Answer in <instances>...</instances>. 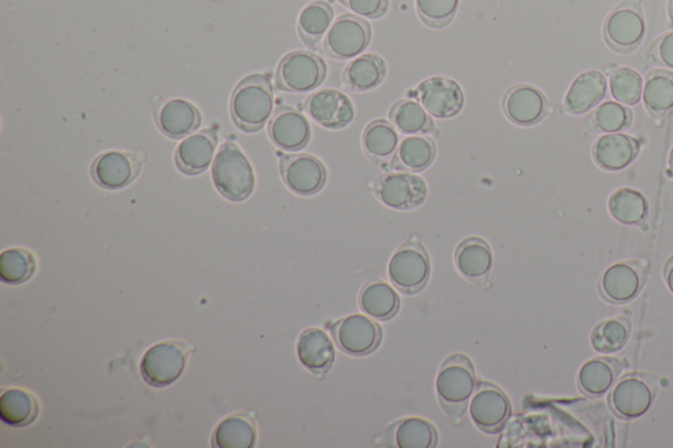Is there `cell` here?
I'll use <instances>...</instances> for the list:
<instances>
[{"label":"cell","instance_id":"12","mask_svg":"<svg viewBox=\"0 0 673 448\" xmlns=\"http://www.w3.org/2000/svg\"><path fill=\"white\" fill-rule=\"evenodd\" d=\"M371 41V26L362 18L339 17L324 40V51L336 59H350L366 51Z\"/></svg>","mask_w":673,"mask_h":448},{"label":"cell","instance_id":"34","mask_svg":"<svg viewBox=\"0 0 673 448\" xmlns=\"http://www.w3.org/2000/svg\"><path fill=\"white\" fill-rule=\"evenodd\" d=\"M40 405L35 395L20 389L6 391L0 397V418L13 427L29 426L37 419Z\"/></svg>","mask_w":673,"mask_h":448},{"label":"cell","instance_id":"8","mask_svg":"<svg viewBox=\"0 0 673 448\" xmlns=\"http://www.w3.org/2000/svg\"><path fill=\"white\" fill-rule=\"evenodd\" d=\"M648 275V263L617 262L604 271L598 282V291L605 302L617 305L628 304L641 294Z\"/></svg>","mask_w":673,"mask_h":448},{"label":"cell","instance_id":"18","mask_svg":"<svg viewBox=\"0 0 673 448\" xmlns=\"http://www.w3.org/2000/svg\"><path fill=\"white\" fill-rule=\"evenodd\" d=\"M141 161L138 155L124 152H108L99 155L93 163L91 174L95 182L106 189H120L138 178Z\"/></svg>","mask_w":673,"mask_h":448},{"label":"cell","instance_id":"27","mask_svg":"<svg viewBox=\"0 0 673 448\" xmlns=\"http://www.w3.org/2000/svg\"><path fill=\"white\" fill-rule=\"evenodd\" d=\"M642 100L652 118L665 120L673 114V72L655 69L644 79Z\"/></svg>","mask_w":673,"mask_h":448},{"label":"cell","instance_id":"21","mask_svg":"<svg viewBox=\"0 0 673 448\" xmlns=\"http://www.w3.org/2000/svg\"><path fill=\"white\" fill-rule=\"evenodd\" d=\"M623 369L617 358L596 357L582 365L577 373V385L588 397H603L614 389Z\"/></svg>","mask_w":673,"mask_h":448},{"label":"cell","instance_id":"37","mask_svg":"<svg viewBox=\"0 0 673 448\" xmlns=\"http://www.w3.org/2000/svg\"><path fill=\"white\" fill-rule=\"evenodd\" d=\"M333 18H335V11H333L330 4L323 2V0L310 3L304 7L301 17H298V35L305 44L316 47L330 29Z\"/></svg>","mask_w":673,"mask_h":448},{"label":"cell","instance_id":"17","mask_svg":"<svg viewBox=\"0 0 673 448\" xmlns=\"http://www.w3.org/2000/svg\"><path fill=\"white\" fill-rule=\"evenodd\" d=\"M311 119L326 129H343L355 120L356 111L345 94L332 88L312 94L305 101Z\"/></svg>","mask_w":673,"mask_h":448},{"label":"cell","instance_id":"1","mask_svg":"<svg viewBox=\"0 0 673 448\" xmlns=\"http://www.w3.org/2000/svg\"><path fill=\"white\" fill-rule=\"evenodd\" d=\"M274 110L271 81L262 74H253L240 81L230 99L235 124L243 132L261 131Z\"/></svg>","mask_w":673,"mask_h":448},{"label":"cell","instance_id":"6","mask_svg":"<svg viewBox=\"0 0 673 448\" xmlns=\"http://www.w3.org/2000/svg\"><path fill=\"white\" fill-rule=\"evenodd\" d=\"M326 65L315 53L296 51L289 53L278 66L275 84L279 90L304 94L324 84Z\"/></svg>","mask_w":673,"mask_h":448},{"label":"cell","instance_id":"35","mask_svg":"<svg viewBox=\"0 0 673 448\" xmlns=\"http://www.w3.org/2000/svg\"><path fill=\"white\" fill-rule=\"evenodd\" d=\"M633 323L628 315L608 318L596 326L590 335V345L600 354H615L630 341Z\"/></svg>","mask_w":673,"mask_h":448},{"label":"cell","instance_id":"42","mask_svg":"<svg viewBox=\"0 0 673 448\" xmlns=\"http://www.w3.org/2000/svg\"><path fill=\"white\" fill-rule=\"evenodd\" d=\"M419 17L431 29H444L458 11L459 0H416Z\"/></svg>","mask_w":673,"mask_h":448},{"label":"cell","instance_id":"41","mask_svg":"<svg viewBox=\"0 0 673 448\" xmlns=\"http://www.w3.org/2000/svg\"><path fill=\"white\" fill-rule=\"evenodd\" d=\"M643 79L630 67H618L610 76V94L618 103L636 106L642 99Z\"/></svg>","mask_w":673,"mask_h":448},{"label":"cell","instance_id":"11","mask_svg":"<svg viewBox=\"0 0 673 448\" xmlns=\"http://www.w3.org/2000/svg\"><path fill=\"white\" fill-rule=\"evenodd\" d=\"M373 193L389 208L410 210L426 200L427 186L420 176L412 173H386L373 183Z\"/></svg>","mask_w":673,"mask_h":448},{"label":"cell","instance_id":"9","mask_svg":"<svg viewBox=\"0 0 673 448\" xmlns=\"http://www.w3.org/2000/svg\"><path fill=\"white\" fill-rule=\"evenodd\" d=\"M187 346L166 341L152 346L142 357L140 371L148 384L163 389L178 380L187 363Z\"/></svg>","mask_w":673,"mask_h":448},{"label":"cell","instance_id":"2","mask_svg":"<svg viewBox=\"0 0 673 448\" xmlns=\"http://www.w3.org/2000/svg\"><path fill=\"white\" fill-rule=\"evenodd\" d=\"M476 386L474 364L464 354L448 357L442 363L436 390L439 404L454 423H459L471 402Z\"/></svg>","mask_w":673,"mask_h":448},{"label":"cell","instance_id":"14","mask_svg":"<svg viewBox=\"0 0 673 448\" xmlns=\"http://www.w3.org/2000/svg\"><path fill=\"white\" fill-rule=\"evenodd\" d=\"M281 173L285 186L302 196L316 195L326 182L323 162L310 154L283 155Z\"/></svg>","mask_w":673,"mask_h":448},{"label":"cell","instance_id":"39","mask_svg":"<svg viewBox=\"0 0 673 448\" xmlns=\"http://www.w3.org/2000/svg\"><path fill=\"white\" fill-rule=\"evenodd\" d=\"M256 440L253 420L245 416H232L217 425L213 442L219 448H251L256 446Z\"/></svg>","mask_w":673,"mask_h":448},{"label":"cell","instance_id":"26","mask_svg":"<svg viewBox=\"0 0 673 448\" xmlns=\"http://www.w3.org/2000/svg\"><path fill=\"white\" fill-rule=\"evenodd\" d=\"M155 122L162 133L178 140L199 128L202 114L198 108L189 101L173 99L163 105L155 113Z\"/></svg>","mask_w":673,"mask_h":448},{"label":"cell","instance_id":"45","mask_svg":"<svg viewBox=\"0 0 673 448\" xmlns=\"http://www.w3.org/2000/svg\"><path fill=\"white\" fill-rule=\"evenodd\" d=\"M664 281L665 284H667L669 289L673 294V256H671L670 260L665 262Z\"/></svg>","mask_w":673,"mask_h":448},{"label":"cell","instance_id":"28","mask_svg":"<svg viewBox=\"0 0 673 448\" xmlns=\"http://www.w3.org/2000/svg\"><path fill=\"white\" fill-rule=\"evenodd\" d=\"M455 264L467 280L480 282L491 273L492 250L485 240L470 237L455 250Z\"/></svg>","mask_w":673,"mask_h":448},{"label":"cell","instance_id":"29","mask_svg":"<svg viewBox=\"0 0 673 448\" xmlns=\"http://www.w3.org/2000/svg\"><path fill=\"white\" fill-rule=\"evenodd\" d=\"M436 142L430 135H411L401 141L392 167L406 173H421L430 167L436 159Z\"/></svg>","mask_w":673,"mask_h":448},{"label":"cell","instance_id":"22","mask_svg":"<svg viewBox=\"0 0 673 448\" xmlns=\"http://www.w3.org/2000/svg\"><path fill=\"white\" fill-rule=\"evenodd\" d=\"M217 146V133L215 129L189 135L176 149L175 162L181 172L196 175L206 172L214 160Z\"/></svg>","mask_w":673,"mask_h":448},{"label":"cell","instance_id":"3","mask_svg":"<svg viewBox=\"0 0 673 448\" xmlns=\"http://www.w3.org/2000/svg\"><path fill=\"white\" fill-rule=\"evenodd\" d=\"M213 178L217 192L232 201L248 199L256 187L253 167L234 142H226L217 153Z\"/></svg>","mask_w":673,"mask_h":448},{"label":"cell","instance_id":"33","mask_svg":"<svg viewBox=\"0 0 673 448\" xmlns=\"http://www.w3.org/2000/svg\"><path fill=\"white\" fill-rule=\"evenodd\" d=\"M608 209L611 217L622 226L638 227L648 220L649 200L634 188H620L610 195Z\"/></svg>","mask_w":673,"mask_h":448},{"label":"cell","instance_id":"30","mask_svg":"<svg viewBox=\"0 0 673 448\" xmlns=\"http://www.w3.org/2000/svg\"><path fill=\"white\" fill-rule=\"evenodd\" d=\"M386 76V61L378 54H363L346 66L343 81L348 90L363 92L378 87Z\"/></svg>","mask_w":673,"mask_h":448},{"label":"cell","instance_id":"25","mask_svg":"<svg viewBox=\"0 0 673 448\" xmlns=\"http://www.w3.org/2000/svg\"><path fill=\"white\" fill-rule=\"evenodd\" d=\"M384 440L398 448H433L438 445V433L430 420L410 417L387 427Z\"/></svg>","mask_w":673,"mask_h":448},{"label":"cell","instance_id":"19","mask_svg":"<svg viewBox=\"0 0 673 448\" xmlns=\"http://www.w3.org/2000/svg\"><path fill=\"white\" fill-rule=\"evenodd\" d=\"M271 141L282 151H302L311 140V125L304 114L291 107H278L269 125Z\"/></svg>","mask_w":673,"mask_h":448},{"label":"cell","instance_id":"32","mask_svg":"<svg viewBox=\"0 0 673 448\" xmlns=\"http://www.w3.org/2000/svg\"><path fill=\"white\" fill-rule=\"evenodd\" d=\"M362 145L367 157L384 166L395 157L399 134L389 121L376 120L365 129Z\"/></svg>","mask_w":673,"mask_h":448},{"label":"cell","instance_id":"16","mask_svg":"<svg viewBox=\"0 0 673 448\" xmlns=\"http://www.w3.org/2000/svg\"><path fill=\"white\" fill-rule=\"evenodd\" d=\"M419 100L427 113L437 119L457 117L465 105V95L457 81L445 77L426 79L419 86Z\"/></svg>","mask_w":673,"mask_h":448},{"label":"cell","instance_id":"44","mask_svg":"<svg viewBox=\"0 0 673 448\" xmlns=\"http://www.w3.org/2000/svg\"><path fill=\"white\" fill-rule=\"evenodd\" d=\"M648 57L651 64L673 70V32L664 33L650 46Z\"/></svg>","mask_w":673,"mask_h":448},{"label":"cell","instance_id":"46","mask_svg":"<svg viewBox=\"0 0 673 448\" xmlns=\"http://www.w3.org/2000/svg\"><path fill=\"white\" fill-rule=\"evenodd\" d=\"M669 166L671 168V172L673 173V147L671 149V152L669 155Z\"/></svg>","mask_w":673,"mask_h":448},{"label":"cell","instance_id":"43","mask_svg":"<svg viewBox=\"0 0 673 448\" xmlns=\"http://www.w3.org/2000/svg\"><path fill=\"white\" fill-rule=\"evenodd\" d=\"M360 18L379 19L389 11V0H337Z\"/></svg>","mask_w":673,"mask_h":448},{"label":"cell","instance_id":"36","mask_svg":"<svg viewBox=\"0 0 673 448\" xmlns=\"http://www.w3.org/2000/svg\"><path fill=\"white\" fill-rule=\"evenodd\" d=\"M392 125L403 134H437L436 125L424 107L411 99L399 100L390 110Z\"/></svg>","mask_w":673,"mask_h":448},{"label":"cell","instance_id":"23","mask_svg":"<svg viewBox=\"0 0 673 448\" xmlns=\"http://www.w3.org/2000/svg\"><path fill=\"white\" fill-rule=\"evenodd\" d=\"M297 357L305 369L317 376H323L335 363V345L324 330L311 328L304 330L298 337Z\"/></svg>","mask_w":673,"mask_h":448},{"label":"cell","instance_id":"20","mask_svg":"<svg viewBox=\"0 0 673 448\" xmlns=\"http://www.w3.org/2000/svg\"><path fill=\"white\" fill-rule=\"evenodd\" d=\"M641 151V141L633 135L607 133L594 145V160L605 172H621L631 165Z\"/></svg>","mask_w":673,"mask_h":448},{"label":"cell","instance_id":"13","mask_svg":"<svg viewBox=\"0 0 673 448\" xmlns=\"http://www.w3.org/2000/svg\"><path fill=\"white\" fill-rule=\"evenodd\" d=\"M512 406L498 385L479 382L470 402V416L476 427L487 434L499 433L511 417Z\"/></svg>","mask_w":673,"mask_h":448},{"label":"cell","instance_id":"31","mask_svg":"<svg viewBox=\"0 0 673 448\" xmlns=\"http://www.w3.org/2000/svg\"><path fill=\"white\" fill-rule=\"evenodd\" d=\"M359 307L373 320L389 321L399 314L400 297L390 284L372 281L360 291Z\"/></svg>","mask_w":673,"mask_h":448},{"label":"cell","instance_id":"38","mask_svg":"<svg viewBox=\"0 0 673 448\" xmlns=\"http://www.w3.org/2000/svg\"><path fill=\"white\" fill-rule=\"evenodd\" d=\"M633 124V112L618 101H607L596 108L584 120L588 131L598 133H620Z\"/></svg>","mask_w":673,"mask_h":448},{"label":"cell","instance_id":"5","mask_svg":"<svg viewBox=\"0 0 673 448\" xmlns=\"http://www.w3.org/2000/svg\"><path fill=\"white\" fill-rule=\"evenodd\" d=\"M390 281L405 295H416L426 287L431 277V258L417 240H410L392 255L389 264Z\"/></svg>","mask_w":673,"mask_h":448},{"label":"cell","instance_id":"15","mask_svg":"<svg viewBox=\"0 0 673 448\" xmlns=\"http://www.w3.org/2000/svg\"><path fill=\"white\" fill-rule=\"evenodd\" d=\"M549 101L539 88L515 85L504 94L502 110L506 117L520 127H533L546 118Z\"/></svg>","mask_w":673,"mask_h":448},{"label":"cell","instance_id":"47","mask_svg":"<svg viewBox=\"0 0 673 448\" xmlns=\"http://www.w3.org/2000/svg\"><path fill=\"white\" fill-rule=\"evenodd\" d=\"M669 13H670L671 22L673 23V0H670V3H669Z\"/></svg>","mask_w":673,"mask_h":448},{"label":"cell","instance_id":"40","mask_svg":"<svg viewBox=\"0 0 673 448\" xmlns=\"http://www.w3.org/2000/svg\"><path fill=\"white\" fill-rule=\"evenodd\" d=\"M36 267V258L29 250L13 248L0 255V280L6 284L19 285L30 281Z\"/></svg>","mask_w":673,"mask_h":448},{"label":"cell","instance_id":"10","mask_svg":"<svg viewBox=\"0 0 673 448\" xmlns=\"http://www.w3.org/2000/svg\"><path fill=\"white\" fill-rule=\"evenodd\" d=\"M332 335L339 350L351 357L371 354L382 342V328L363 315H349L332 326Z\"/></svg>","mask_w":673,"mask_h":448},{"label":"cell","instance_id":"7","mask_svg":"<svg viewBox=\"0 0 673 448\" xmlns=\"http://www.w3.org/2000/svg\"><path fill=\"white\" fill-rule=\"evenodd\" d=\"M644 35V15L636 0H625L615 7L605 20V43L616 53L634 52L642 44Z\"/></svg>","mask_w":673,"mask_h":448},{"label":"cell","instance_id":"4","mask_svg":"<svg viewBox=\"0 0 673 448\" xmlns=\"http://www.w3.org/2000/svg\"><path fill=\"white\" fill-rule=\"evenodd\" d=\"M659 392L658 378L648 372H630L622 376L610 391L609 404L618 417L637 419L644 416Z\"/></svg>","mask_w":673,"mask_h":448},{"label":"cell","instance_id":"24","mask_svg":"<svg viewBox=\"0 0 673 448\" xmlns=\"http://www.w3.org/2000/svg\"><path fill=\"white\" fill-rule=\"evenodd\" d=\"M608 91V80L598 70L580 74L564 99V108L573 114H584L601 103Z\"/></svg>","mask_w":673,"mask_h":448}]
</instances>
